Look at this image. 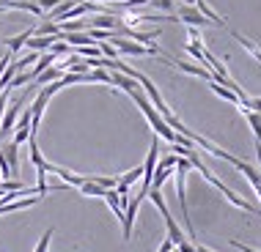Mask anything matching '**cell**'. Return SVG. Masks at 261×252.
<instances>
[{
	"label": "cell",
	"mask_w": 261,
	"mask_h": 252,
	"mask_svg": "<svg viewBox=\"0 0 261 252\" xmlns=\"http://www.w3.org/2000/svg\"><path fill=\"white\" fill-rule=\"evenodd\" d=\"M146 195L149 192H140L135 195V198H129L126 200V206H124V216H121V228H124V241H129V236H132V225H135V216H138V208H140V203L146 200Z\"/></svg>",
	"instance_id": "cell-1"
},
{
	"label": "cell",
	"mask_w": 261,
	"mask_h": 252,
	"mask_svg": "<svg viewBox=\"0 0 261 252\" xmlns=\"http://www.w3.org/2000/svg\"><path fill=\"white\" fill-rule=\"evenodd\" d=\"M22 104H25V96H17L14 102L6 104V113L0 118V137H9L14 132V123H17L19 113H22Z\"/></svg>",
	"instance_id": "cell-2"
},
{
	"label": "cell",
	"mask_w": 261,
	"mask_h": 252,
	"mask_svg": "<svg viewBox=\"0 0 261 252\" xmlns=\"http://www.w3.org/2000/svg\"><path fill=\"white\" fill-rule=\"evenodd\" d=\"M110 39H113V50L121 55H160V58H165L157 47H143V44H135V41H126L118 36H110Z\"/></svg>",
	"instance_id": "cell-3"
},
{
	"label": "cell",
	"mask_w": 261,
	"mask_h": 252,
	"mask_svg": "<svg viewBox=\"0 0 261 252\" xmlns=\"http://www.w3.org/2000/svg\"><path fill=\"white\" fill-rule=\"evenodd\" d=\"M118 25H121V17H118V14H94L91 19H86V30H108V33H116Z\"/></svg>",
	"instance_id": "cell-4"
},
{
	"label": "cell",
	"mask_w": 261,
	"mask_h": 252,
	"mask_svg": "<svg viewBox=\"0 0 261 252\" xmlns=\"http://www.w3.org/2000/svg\"><path fill=\"white\" fill-rule=\"evenodd\" d=\"M31 137H33V132H31V113L25 110V113H19L17 123H14V137H11V143L19 148V145H25Z\"/></svg>",
	"instance_id": "cell-5"
},
{
	"label": "cell",
	"mask_w": 261,
	"mask_h": 252,
	"mask_svg": "<svg viewBox=\"0 0 261 252\" xmlns=\"http://www.w3.org/2000/svg\"><path fill=\"white\" fill-rule=\"evenodd\" d=\"M179 22H185L187 27H198V30H203V27H209L212 22H206V19L198 14V9L195 6H179Z\"/></svg>",
	"instance_id": "cell-6"
},
{
	"label": "cell",
	"mask_w": 261,
	"mask_h": 252,
	"mask_svg": "<svg viewBox=\"0 0 261 252\" xmlns=\"http://www.w3.org/2000/svg\"><path fill=\"white\" fill-rule=\"evenodd\" d=\"M0 153H3L6 165H9L11 176H14V181H17V176H19V148L11 143V140H6V143L0 145Z\"/></svg>",
	"instance_id": "cell-7"
},
{
	"label": "cell",
	"mask_w": 261,
	"mask_h": 252,
	"mask_svg": "<svg viewBox=\"0 0 261 252\" xmlns=\"http://www.w3.org/2000/svg\"><path fill=\"white\" fill-rule=\"evenodd\" d=\"M228 33H231V36H234V39L239 41V47H242V50L248 52L250 58H253V60H256L258 66H261V47L256 44V41H250L248 36H242V33H239V30H234V27H228Z\"/></svg>",
	"instance_id": "cell-8"
},
{
	"label": "cell",
	"mask_w": 261,
	"mask_h": 252,
	"mask_svg": "<svg viewBox=\"0 0 261 252\" xmlns=\"http://www.w3.org/2000/svg\"><path fill=\"white\" fill-rule=\"evenodd\" d=\"M179 72H185V74H190V77H201V80H206V82H212V72L206 66H198V63H187V60H179V63H173Z\"/></svg>",
	"instance_id": "cell-9"
},
{
	"label": "cell",
	"mask_w": 261,
	"mask_h": 252,
	"mask_svg": "<svg viewBox=\"0 0 261 252\" xmlns=\"http://www.w3.org/2000/svg\"><path fill=\"white\" fill-rule=\"evenodd\" d=\"M61 36H31V39H28V50H31V52H50V47L55 44V41H58Z\"/></svg>",
	"instance_id": "cell-10"
},
{
	"label": "cell",
	"mask_w": 261,
	"mask_h": 252,
	"mask_svg": "<svg viewBox=\"0 0 261 252\" xmlns=\"http://www.w3.org/2000/svg\"><path fill=\"white\" fill-rule=\"evenodd\" d=\"M110 85L121 88L126 96H132V93H135V90H138L135 80H132V77H126V74H121V72H110Z\"/></svg>",
	"instance_id": "cell-11"
},
{
	"label": "cell",
	"mask_w": 261,
	"mask_h": 252,
	"mask_svg": "<svg viewBox=\"0 0 261 252\" xmlns=\"http://www.w3.org/2000/svg\"><path fill=\"white\" fill-rule=\"evenodd\" d=\"M237 110L245 115V121L250 123V129H253V137H256V143L261 145V113H253V110L242 107V104H237Z\"/></svg>",
	"instance_id": "cell-12"
},
{
	"label": "cell",
	"mask_w": 261,
	"mask_h": 252,
	"mask_svg": "<svg viewBox=\"0 0 261 252\" xmlns=\"http://www.w3.org/2000/svg\"><path fill=\"white\" fill-rule=\"evenodd\" d=\"M31 36H33V27H28V30H22L19 36H14V39H6V47H9V55H11V58L28 44V39H31Z\"/></svg>",
	"instance_id": "cell-13"
},
{
	"label": "cell",
	"mask_w": 261,
	"mask_h": 252,
	"mask_svg": "<svg viewBox=\"0 0 261 252\" xmlns=\"http://www.w3.org/2000/svg\"><path fill=\"white\" fill-rule=\"evenodd\" d=\"M58 80H61V69L50 66V69H44V72H41L33 82H36V85H53V82H58Z\"/></svg>",
	"instance_id": "cell-14"
},
{
	"label": "cell",
	"mask_w": 261,
	"mask_h": 252,
	"mask_svg": "<svg viewBox=\"0 0 261 252\" xmlns=\"http://www.w3.org/2000/svg\"><path fill=\"white\" fill-rule=\"evenodd\" d=\"M33 36H61V27L50 22V19H44V22H39L33 27Z\"/></svg>",
	"instance_id": "cell-15"
},
{
	"label": "cell",
	"mask_w": 261,
	"mask_h": 252,
	"mask_svg": "<svg viewBox=\"0 0 261 252\" xmlns=\"http://www.w3.org/2000/svg\"><path fill=\"white\" fill-rule=\"evenodd\" d=\"M206 85L212 88V93H215V96H220V99H225V102H231V104H234V107H237V104H239V96H237V93H231L228 88L217 85V82H206Z\"/></svg>",
	"instance_id": "cell-16"
},
{
	"label": "cell",
	"mask_w": 261,
	"mask_h": 252,
	"mask_svg": "<svg viewBox=\"0 0 261 252\" xmlns=\"http://www.w3.org/2000/svg\"><path fill=\"white\" fill-rule=\"evenodd\" d=\"M105 192H108V189H102L99 184H94L91 178L80 186V195H86V198H105Z\"/></svg>",
	"instance_id": "cell-17"
},
{
	"label": "cell",
	"mask_w": 261,
	"mask_h": 252,
	"mask_svg": "<svg viewBox=\"0 0 261 252\" xmlns=\"http://www.w3.org/2000/svg\"><path fill=\"white\" fill-rule=\"evenodd\" d=\"M176 162H179V156H176V153H165V156L157 159V167H154V170H173Z\"/></svg>",
	"instance_id": "cell-18"
},
{
	"label": "cell",
	"mask_w": 261,
	"mask_h": 252,
	"mask_svg": "<svg viewBox=\"0 0 261 252\" xmlns=\"http://www.w3.org/2000/svg\"><path fill=\"white\" fill-rule=\"evenodd\" d=\"M53 233H55V228H47V230H44V236L39 239V244H36V249H33V252H47V249H50Z\"/></svg>",
	"instance_id": "cell-19"
},
{
	"label": "cell",
	"mask_w": 261,
	"mask_h": 252,
	"mask_svg": "<svg viewBox=\"0 0 261 252\" xmlns=\"http://www.w3.org/2000/svg\"><path fill=\"white\" fill-rule=\"evenodd\" d=\"M149 6L154 11H173V0H149Z\"/></svg>",
	"instance_id": "cell-20"
},
{
	"label": "cell",
	"mask_w": 261,
	"mask_h": 252,
	"mask_svg": "<svg viewBox=\"0 0 261 252\" xmlns=\"http://www.w3.org/2000/svg\"><path fill=\"white\" fill-rule=\"evenodd\" d=\"M185 50H187L190 55H193L195 60H198V66H203V47H193V44H187Z\"/></svg>",
	"instance_id": "cell-21"
},
{
	"label": "cell",
	"mask_w": 261,
	"mask_h": 252,
	"mask_svg": "<svg viewBox=\"0 0 261 252\" xmlns=\"http://www.w3.org/2000/svg\"><path fill=\"white\" fill-rule=\"evenodd\" d=\"M228 244H231L234 249H239V252H261V249H256V247H248V244H239L237 239H231Z\"/></svg>",
	"instance_id": "cell-22"
},
{
	"label": "cell",
	"mask_w": 261,
	"mask_h": 252,
	"mask_svg": "<svg viewBox=\"0 0 261 252\" xmlns=\"http://www.w3.org/2000/svg\"><path fill=\"white\" fill-rule=\"evenodd\" d=\"M157 252H173V244L168 241V239H162V244H160V249Z\"/></svg>",
	"instance_id": "cell-23"
},
{
	"label": "cell",
	"mask_w": 261,
	"mask_h": 252,
	"mask_svg": "<svg viewBox=\"0 0 261 252\" xmlns=\"http://www.w3.org/2000/svg\"><path fill=\"white\" fill-rule=\"evenodd\" d=\"M195 252H212L209 247H203V244H195Z\"/></svg>",
	"instance_id": "cell-24"
},
{
	"label": "cell",
	"mask_w": 261,
	"mask_h": 252,
	"mask_svg": "<svg viewBox=\"0 0 261 252\" xmlns=\"http://www.w3.org/2000/svg\"><path fill=\"white\" fill-rule=\"evenodd\" d=\"M198 0H181V6H195Z\"/></svg>",
	"instance_id": "cell-25"
},
{
	"label": "cell",
	"mask_w": 261,
	"mask_h": 252,
	"mask_svg": "<svg viewBox=\"0 0 261 252\" xmlns=\"http://www.w3.org/2000/svg\"><path fill=\"white\" fill-rule=\"evenodd\" d=\"M3 11H9V9H6V3H3V0H0V14H3Z\"/></svg>",
	"instance_id": "cell-26"
},
{
	"label": "cell",
	"mask_w": 261,
	"mask_h": 252,
	"mask_svg": "<svg viewBox=\"0 0 261 252\" xmlns=\"http://www.w3.org/2000/svg\"><path fill=\"white\" fill-rule=\"evenodd\" d=\"M0 184H3V178H0Z\"/></svg>",
	"instance_id": "cell-27"
}]
</instances>
